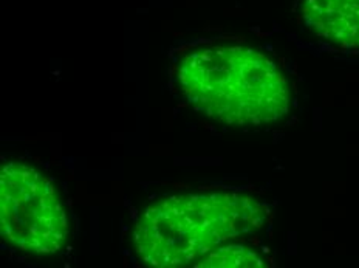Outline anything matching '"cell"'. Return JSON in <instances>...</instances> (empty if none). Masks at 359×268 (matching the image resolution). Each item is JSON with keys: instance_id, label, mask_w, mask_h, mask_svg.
I'll return each mask as SVG.
<instances>
[{"instance_id": "6da1fadb", "label": "cell", "mask_w": 359, "mask_h": 268, "mask_svg": "<svg viewBox=\"0 0 359 268\" xmlns=\"http://www.w3.org/2000/svg\"><path fill=\"white\" fill-rule=\"evenodd\" d=\"M269 217L265 203L241 192L175 194L144 208L133 227L132 247L147 267H191L224 243L256 236Z\"/></svg>"}, {"instance_id": "7a4b0ae2", "label": "cell", "mask_w": 359, "mask_h": 268, "mask_svg": "<svg viewBox=\"0 0 359 268\" xmlns=\"http://www.w3.org/2000/svg\"><path fill=\"white\" fill-rule=\"evenodd\" d=\"M191 106L228 126L280 121L290 110V84L266 55L245 46H205L186 53L175 73Z\"/></svg>"}, {"instance_id": "3957f363", "label": "cell", "mask_w": 359, "mask_h": 268, "mask_svg": "<svg viewBox=\"0 0 359 268\" xmlns=\"http://www.w3.org/2000/svg\"><path fill=\"white\" fill-rule=\"evenodd\" d=\"M0 232L25 253L56 255L69 239V219L47 177L25 163L10 161L0 170Z\"/></svg>"}, {"instance_id": "277c9868", "label": "cell", "mask_w": 359, "mask_h": 268, "mask_svg": "<svg viewBox=\"0 0 359 268\" xmlns=\"http://www.w3.org/2000/svg\"><path fill=\"white\" fill-rule=\"evenodd\" d=\"M305 27L341 50H359V0H305Z\"/></svg>"}, {"instance_id": "5b68a950", "label": "cell", "mask_w": 359, "mask_h": 268, "mask_svg": "<svg viewBox=\"0 0 359 268\" xmlns=\"http://www.w3.org/2000/svg\"><path fill=\"white\" fill-rule=\"evenodd\" d=\"M194 267L197 268H264L266 260L241 242H229L215 248Z\"/></svg>"}]
</instances>
